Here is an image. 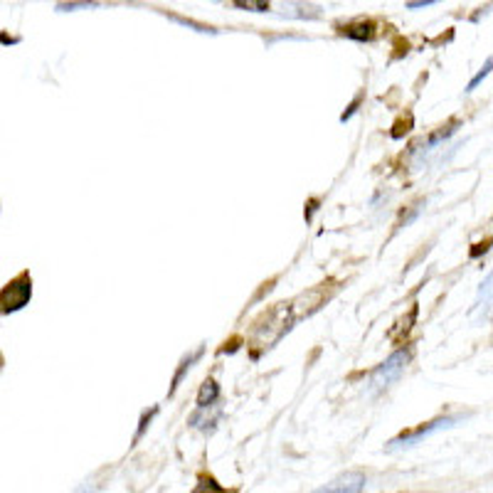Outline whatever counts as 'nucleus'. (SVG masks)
I'll list each match as a JSON object with an SVG mask.
<instances>
[{
  "instance_id": "nucleus-4",
  "label": "nucleus",
  "mask_w": 493,
  "mask_h": 493,
  "mask_svg": "<svg viewBox=\"0 0 493 493\" xmlns=\"http://www.w3.org/2000/svg\"><path fill=\"white\" fill-rule=\"evenodd\" d=\"M366 483H367V479L363 476V474L350 471V474H343L341 479H335V481H331L328 486L316 489L313 493H363Z\"/></svg>"
},
{
  "instance_id": "nucleus-10",
  "label": "nucleus",
  "mask_w": 493,
  "mask_h": 493,
  "mask_svg": "<svg viewBox=\"0 0 493 493\" xmlns=\"http://www.w3.org/2000/svg\"><path fill=\"white\" fill-rule=\"evenodd\" d=\"M429 3H436V0H412V3H410V11H414V8H422V5H429Z\"/></svg>"
},
{
  "instance_id": "nucleus-9",
  "label": "nucleus",
  "mask_w": 493,
  "mask_h": 493,
  "mask_svg": "<svg viewBox=\"0 0 493 493\" xmlns=\"http://www.w3.org/2000/svg\"><path fill=\"white\" fill-rule=\"evenodd\" d=\"M489 72H491V62H486V69H483L481 74H476V80L471 81L469 92H471V89H476V87H479V81H483V77H489Z\"/></svg>"
},
{
  "instance_id": "nucleus-1",
  "label": "nucleus",
  "mask_w": 493,
  "mask_h": 493,
  "mask_svg": "<svg viewBox=\"0 0 493 493\" xmlns=\"http://www.w3.org/2000/svg\"><path fill=\"white\" fill-rule=\"evenodd\" d=\"M33 297V279L27 272L18 274L11 284H5V289L0 291V311L3 313H12L27 306V301Z\"/></svg>"
},
{
  "instance_id": "nucleus-3",
  "label": "nucleus",
  "mask_w": 493,
  "mask_h": 493,
  "mask_svg": "<svg viewBox=\"0 0 493 493\" xmlns=\"http://www.w3.org/2000/svg\"><path fill=\"white\" fill-rule=\"evenodd\" d=\"M459 417H442V420H435V422H429V425L420 427V429H412V432H402L400 436H395L390 442V451L392 449H402V447H412V444H417L422 436H429L432 432H436V429H444V427H451L454 422H457Z\"/></svg>"
},
{
  "instance_id": "nucleus-8",
  "label": "nucleus",
  "mask_w": 493,
  "mask_h": 493,
  "mask_svg": "<svg viewBox=\"0 0 493 493\" xmlns=\"http://www.w3.org/2000/svg\"><path fill=\"white\" fill-rule=\"evenodd\" d=\"M235 5H240V8H247V11L262 12L264 8H266V0H235Z\"/></svg>"
},
{
  "instance_id": "nucleus-5",
  "label": "nucleus",
  "mask_w": 493,
  "mask_h": 493,
  "mask_svg": "<svg viewBox=\"0 0 493 493\" xmlns=\"http://www.w3.org/2000/svg\"><path fill=\"white\" fill-rule=\"evenodd\" d=\"M220 400V385L215 380H205L203 388H200V395H197V410H210L215 407Z\"/></svg>"
},
{
  "instance_id": "nucleus-6",
  "label": "nucleus",
  "mask_w": 493,
  "mask_h": 493,
  "mask_svg": "<svg viewBox=\"0 0 493 493\" xmlns=\"http://www.w3.org/2000/svg\"><path fill=\"white\" fill-rule=\"evenodd\" d=\"M203 356V348H197L196 353H190V356L185 358L183 363H181V370H178V373H175V378H173V388H171V395L173 392H175V388H178V385H181V380H183V375L185 373H188V370H190V367H193V363H196L197 358Z\"/></svg>"
},
{
  "instance_id": "nucleus-2",
  "label": "nucleus",
  "mask_w": 493,
  "mask_h": 493,
  "mask_svg": "<svg viewBox=\"0 0 493 493\" xmlns=\"http://www.w3.org/2000/svg\"><path fill=\"white\" fill-rule=\"evenodd\" d=\"M410 358H412V350L410 348H402V350H397V353H392L382 366L375 370V375H373V390H382V388H388L392 380H397L402 375V370H404V366L410 363Z\"/></svg>"
},
{
  "instance_id": "nucleus-7",
  "label": "nucleus",
  "mask_w": 493,
  "mask_h": 493,
  "mask_svg": "<svg viewBox=\"0 0 493 493\" xmlns=\"http://www.w3.org/2000/svg\"><path fill=\"white\" fill-rule=\"evenodd\" d=\"M193 493H225V489H222L212 476H200V481H197L196 491Z\"/></svg>"
}]
</instances>
